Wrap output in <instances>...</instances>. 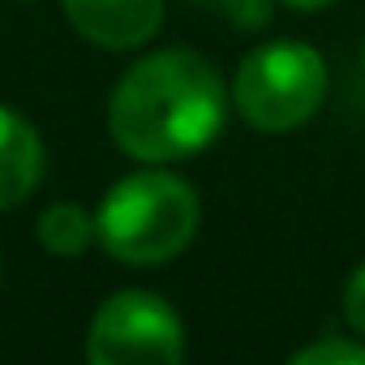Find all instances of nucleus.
Returning <instances> with one entry per match:
<instances>
[{
    "label": "nucleus",
    "mask_w": 365,
    "mask_h": 365,
    "mask_svg": "<svg viewBox=\"0 0 365 365\" xmlns=\"http://www.w3.org/2000/svg\"><path fill=\"white\" fill-rule=\"evenodd\" d=\"M322 99L327 65L301 39H275L254 48L232 78V103L241 120L258 133H292L309 125Z\"/></svg>",
    "instance_id": "3"
},
{
    "label": "nucleus",
    "mask_w": 365,
    "mask_h": 365,
    "mask_svg": "<svg viewBox=\"0 0 365 365\" xmlns=\"http://www.w3.org/2000/svg\"><path fill=\"white\" fill-rule=\"evenodd\" d=\"M198 220L202 207L194 185L150 163L133 176H120L103 194L95 228H99V245L116 262L163 267L190 250V241L198 237Z\"/></svg>",
    "instance_id": "2"
},
{
    "label": "nucleus",
    "mask_w": 365,
    "mask_h": 365,
    "mask_svg": "<svg viewBox=\"0 0 365 365\" xmlns=\"http://www.w3.org/2000/svg\"><path fill=\"white\" fill-rule=\"evenodd\" d=\"M284 5H292V9H327L335 0H284Z\"/></svg>",
    "instance_id": "11"
},
{
    "label": "nucleus",
    "mask_w": 365,
    "mask_h": 365,
    "mask_svg": "<svg viewBox=\"0 0 365 365\" xmlns=\"http://www.w3.org/2000/svg\"><path fill=\"white\" fill-rule=\"evenodd\" d=\"M86 356L95 365H176L185 356V327L163 297L125 288L95 309Z\"/></svg>",
    "instance_id": "4"
},
{
    "label": "nucleus",
    "mask_w": 365,
    "mask_h": 365,
    "mask_svg": "<svg viewBox=\"0 0 365 365\" xmlns=\"http://www.w3.org/2000/svg\"><path fill=\"white\" fill-rule=\"evenodd\" d=\"M292 365H365L361 335H322L292 352Z\"/></svg>",
    "instance_id": "8"
},
{
    "label": "nucleus",
    "mask_w": 365,
    "mask_h": 365,
    "mask_svg": "<svg viewBox=\"0 0 365 365\" xmlns=\"http://www.w3.org/2000/svg\"><path fill=\"white\" fill-rule=\"evenodd\" d=\"M198 5L224 14V18H228L232 26H241V31H258V26L271 22V0H198Z\"/></svg>",
    "instance_id": "9"
},
{
    "label": "nucleus",
    "mask_w": 365,
    "mask_h": 365,
    "mask_svg": "<svg viewBox=\"0 0 365 365\" xmlns=\"http://www.w3.org/2000/svg\"><path fill=\"white\" fill-rule=\"evenodd\" d=\"M43 176V138L39 129L0 103V211L26 202Z\"/></svg>",
    "instance_id": "6"
},
{
    "label": "nucleus",
    "mask_w": 365,
    "mask_h": 365,
    "mask_svg": "<svg viewBox=\"0 0 365 365\" xmlns=\"http://www.w3.org/2000/svg\"><path fill=\"white\" fill-rule=\"evenodd\" d=\"M344 318H348V327L365 339V262L348 275V284H344Z\"/></svg>",
    "instance_id": "10"
},
{
    "label": "nucleus",
    "mask_w": 365,
    "mask_h": 365,
    "mask_svg": "<svg viewBox=\"0 0 365 365\" xmlns=\"http://www.w3.org/2000/svg\"><path fill=\"white\" fill-rule=\"evenodd\" d=\"M361 65H365V43H361Z\"/></svg>",
    "instance_id": "12"
},
{
    "label": "nucleus",
    "mask_w": 365,
    "mask_h": 365,
    "mask_svg": "<svg viewBox=\"0 0 365 365\" xmlns=\"http://www.w3.org/2000/svg\"><path fill=\"white\" fill-rule=\"evenodd\" d=\"M99 237L95 215H86L78 202H52L39 215V245L56 258H78L86 254V245Z\"/></svg>",
    "instance_id": "7"
},
{
    "label": "nucleus",
    "mask_w": 365,
    "mask_h": 365,
    "mask_svg": "<svg viewBox=\"0 0 365 365\" xmlns=\"http://www.w3.org/2000/svg\"><path fill=\"white\" fill-rule=\"evenodd\" d=\"M228 116L224 78L198 52L168 48L133 61L108 99V133L138 163H176L211 146Z\"/></svg>",
    "instance_id": "1"
},
{
    "label": "nucleus",
    "mask_w": 365,
    "mask_h": 365,
    "mask_svg": "<svg viewBox=\"0 0 365 365\" xmlns=\"http://www.w3.org/2000/svg\"><path fill=\"white\" fill-rule=\"evenodd\" d=\"M73 31L108 52H133L155 39L163 0H61Z\"/></svg>",
    "instance_id": "5"
}]
</instances>
